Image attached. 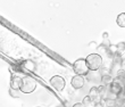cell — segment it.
<instances>
[{"label": "cell", "mask_w": 125, "mask_h": 107, "mask_svg": "<svg viewBox=\"0 0 125 107\" xmlns=\"http://www.w3.org/2000/svg\"><path fill=\"white\" fill-rule=\"evenodd\" d=\"M73 70L76 73V75H81V76H84V75H88L89 74V67L86 65L85 59L83 58H80V59L75 60L74 64H73Z\"/></svg>", "instance_id": "obj_3"}, {"label": "cell", "mask_w": 125, "mask_h": 107, "mask_svg": "<svg viewBox=\"0 0 125 107\" xmlns=\"http://www.w3.org/2000/svg\"><path fill=\"white\" fill-rule=\"evenodd\" d=\"M21 83H22V77L14 75L11 77V80H10V88L14 89V90H20Z\"/></svg>", "instance_id": "obj_9"}, {"label": "cell", "mask_w": 125, "mask_h": 107, "mask_svg": "<svg viewBox=\"0 0 125 107\" xmlns=\"http://www.w3.org/2000/svg\"><path fill=\"white\" fill-rule=\"evenodd\" d=\"M35 63L31 59H26V60H23L21 62V70H25V71H29V72H33L35 71Z\"/></svg>", "instance_id": "obj_8"}, {"label": "cell", "mask_w": 125, "mask_h": 107, "mask_svg": "<svg viewBox=\"0 0 125 107\" xmlns=\"http://www.w3.org/2000/svg\"><path fill=\"white\" fill-rule=\"evenodd\" d=\"M89 97L92 99L94 104H99V103H101V100H102L101 95L99 94V91H98V87H93L90 89Z\"/></svg>", "instance_id": "obj_6"}, {"label": "cell", "mask_w": 125, "mask_h": 107, "mask_svg": "<svg viewBox=\"0 0 125 107\" xmlns=\"http://www.w3.org/2000/svg\"><path fill=\"white\" fill-rule=\"evenodd\" d=\"M107 88H108V90H109V92H110V94L117 97V96L122 92L123 88H124V84H123L122 81L117 80V79H114L113 83L110 84L109 87H107Z\"/></svg>", "instance_id": "obj_5"}, {"label": "cell", "mask_w": 125, "mask_h": 107, "mask_svg": "<svg viewBox=\"0 0 125 107\" xmlns=\"http://www.w3.org/2000/svg\"><path fill=\"white\" fill-rule=\"evenodd\" d=\"M114 77L112 74H106V75H101V86L104 87H109L113 83Z\"/></svg>", "instance_id": "obj_10"}, {"label": "cell", "mask_w": 125, "mask_h": 107, "mask_svg": "<svg viewBox=\"0 0 125 107\" xmlns=\"http://www.w3.org/2000/svg\"><path fill=\"white\" fill-rule=\"evenodd\" d=\"M85 62L89 70L93 71V72L100 70L102 67V57L99 54H90L85 58Z\"/></svg>", "instance_id": "obj_1"}, {"label": "cell", "mask_w": 125, "mask_h": 107, "mask_svg": "<svg viewBox=\"0 0 125 107\" xmlns=\"http://www.w3.org/2000/svg\"><path fill=\"white\" fill-rule=\"evenodd\" d=\"M113 107H116V106H113Z\"/></svg>", "instance_id": "obj_18"}, {"label": "cell", "mask_w": 125, "mask_h": 107, "mask_svg": "<svg viewBox=\"0 0 125 107\" xmlns=\"http://www.w3.org/2000/svg\"><path fill=\"white\" fill-rule=\"evenodd\" d=\"M50 86L57 91H62L65 89L66 87V81L65 79L60 75H53L50 79Z\"/></svg>", "instance_id": "obj_4"}, {"label": "cell", "mask_w": 125, "mask_h": 107, "mask_svg": "<svg viewBox=\"0 0 125 107\" xmlns=\"http://www.w3.org/2000/svg\"><path fill=\"white\" fill-rule=\"evenodd\" d=\"M115 79H117V80H119V81H122L123 82V80L125 79V71L124 70H119L117 73H116V77Z\"/></svg>", "instance_id": "obj_13"}, {"label": "cell", "mask_w": 125, "mask_h": 107, "mask_svg": "<svg viewBox=\"0 0 125 107\" xmlns=\"http://www.w3.org/2000/svg\"><path fill=\"white\" fill-rule=\"evenodd\" d=\"M9 94H10V96H11V97H14V98H18V97H20L18 90H14V89H11V88L9 89Z\"/></svg>", "instance_id": "obj_14"}, {"label": "cell", "mask_w": 125, "mask_h": 107, "mask_svg": "<svg viewBox=\"0 0 125 107\" xmlns=\"http://www.w3.org/2000/svg\"><path fill=\"white\" fill-rule=\"evenodd\" d=\"M116 23L119 27H125V13L119 14L116 18Z\"/></svg>", "instance_id": "obj_11"}, {"label": "cell", "mask_w": 125, "mask_h": 107, "mask_svg": "<svg viewBox=\"0 0 125 107\" xmlns=\"http://www.w3.org/2000/svg\"><path fill=\"white\" fill-rule=\"evenodd\" d=\"M36 89V82L30 76L22 77V83H21L20 90L23 94H31Z\"/></svg>", "instance_id": "obj_2"}, {"label": "cell", "mask_w": 125, "mask_h": 107, "mask_svg": "<svg viewBox=\"0 0 125 107\" xmlns=\"http://www.w3.org/2000/svg\"><path fill=\"white\" fill-rule=\"evenodd\" d=\"M73 107H84V106H83L82 103H76V104L73 105Z\"/></svg>", "instance_id": "obj_15"}, {"label": "cell", "mask_w": 125, "mask_h": 107, "mask_svg": "<svg viewBox=\"0 0 125 107\" xmlns=\"http://www.w3.org/2000/svg\"><path fill=\"white\" fill-rule=\"evenodd\" d=\"M82 104H83L84 107H94V105H95L94 103H93V100L89 97V96H85V97L83 98Z\"/></svg>", "instance_id": "obj_12"}, {"label": "cell", "mask_w": 125, "mask_h": 107, "mask_svg": "<svg viewBox=\"0 0 125 107\" xmlns=\"http://www.w3.org/2000/svg\"><path fill=\"white\" fill-rule=\"evenodd\" d=\"M94 107H105V106H104V105H102L101 103H99V104H95V105H94Z\"/></svg>", "instance_id": "obj_16"}, {"label": "cell", "mask_w": 125, "mask_h": 107, "mask_svg": "<svg viewBox=\"0 0 125 107\" xmlns=\"http://www.w3.org/2000/svg\"><path fill=\"white\" fill-rule=\"evenodd\" d=\"M123 84H124V87H125V79L123 80Z\"/></svg>", "instance_id": "obj_17"}, {"label": "cell", "mask_w": 125, "mask_h": 107, "mask_svg": "<svg viewBox=\"0 0 125 107\" xmlns=\"http://www.w3.org/2000/svg\"><path fill=\"white\" fill-rule=\"evenodd\" d=\"M71 84L74 89H81L84 86V77L81 76V75H75V76L72 77Z\"/></svg>", "instance_id": "obj_7"}]
</instances>
